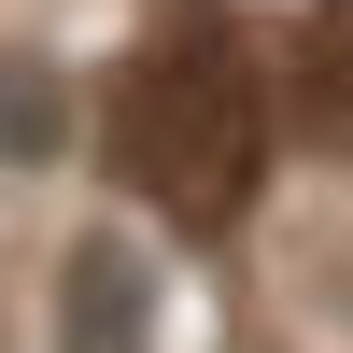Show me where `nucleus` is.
Returning <instances> with one entry per match:
<instances>
[{"label": "nucleus", "mask_w": 353, "mask_h": 353, "mask_svg": "<svg viewBox=\"0 0 353 353\" xmlns=\"http://www.w3.org/2000/svg\"><path fill=\"white\" fill-rule=\"evenodd\" d=\"M156 325H170V283H156V254H141L128 226H85V241L57 254L43 353H156Z\"/></svg>", "instance_id": "f03ea898"}, {"label": "nucleus", "mask_w": 353, "mask_h": 353, "mask_svg": "<svg viewBox=\"0 0 353 353\" xmlns=\"http://www.w3.org/2000/svg\"><path fill=\"white\" fill-rule=\"evenodd\" d=\"M113 170H128L141 212L198 226V241L241 226L254 170H269V85H254L241 28L184 14V28H156L128 57V85H113Z\"/></svg>", "instance_id": "f257e3e1"}, {"label": "nucleus", "mask_w": 353, "mask_h": 353, "mask_svg": "<svg viewBox=\"0 0 353 353\" xmlns=\"http://www.w3.org/2000/svg\"><path fill=\"white\" fill-rule=\"evenodd\" d=\"M71 71L57 57H28V43H0V170H57L71 156Z\"/></svg>", "instance_id": "7ed1b4c3"}]
</instances>
